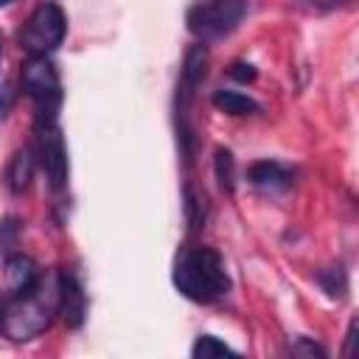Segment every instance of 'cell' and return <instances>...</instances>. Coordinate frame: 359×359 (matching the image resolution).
I'll return each instance as SVG.
<instances>
[{"mask_svg":"<svg viewBox=\"0 0 359 359\" xmlns=\"http://www.w3.org/2000/svg\"><path fill=\"white\" fill-rule=\"evenodd\" d=\"M59 314V275L36 278L20 294H8L0 303V331L14 342H28L50 328L53 317Z\"/></svg>","mask_w":359,"mask_h":359,"instance_id":"obj_1","label":"cell"},{"mask_svg":"<svg viewBox=\"0 0 359 359\" xmlns=\"http://www.w3.org/2000/svg\"><path fill=\"white\" fill-rule=\"evenodd\" d=\"M174 286L194 303H216L230 292V275L213 247H185L174 261Z\"/></svg>","mask_w":359,"mask_h":359,"instance_id":"obj_2","label":"cell"},{"mask_svg":"<svg viewBox=\"0 0 359 359\" xmlns=\"http://www.w3.org/2000/svg\"><path fill=\"white\" fill-rule=\"evenodd\" d=\"M247 11L250 0H196L185 14V25L199 42H216L230 36Z\"/></svg>","mask_w":359,"mask_h":359,"instance_id":"obj_3","label":"cell"},{"mask_svg":"<svg viewBox=\"0 0 359 359\" xmlns=\"http://www.w3.org/2000/svg\"><path fill=\"white\" fill-rule=\"evenodd\" d=\"M22 90L36 107V121H56L62 104V81L48 56H28L22 65Z\"/></svg>","mask_w":359,"mask_h":359,"instance_id":"obj_4","label":"cell"},{"mask_svg":"<svg viewBox=\"0 0 359 359\" xmlns=\"http://www.w3.org/2000/svg\"><path fill=\"white\" fill-rule=\"evenodd\" d=\"M65 31H67L65 11L56 3L45 0L31 11L25 28L20 31V45L28 56H48L50 50H56L62 45Z\"/></svg>","mask_w":359,"mask_h":359,"instance_id":"obj_5","label":"cell"},{"mask_svg":"<svg viewBox=\"0 0 359 359\" xmlns=\"http://www.w3.org/2000/svg\"><path fill=\"white\" fill-rule=\"evenodd\" d=\"M36 160L48 177L50 191H62L67 182V149L56 121H36Z\"/></svg>","mask_w":359,"mask_h":359,"instance_id":"obj_6","label":"cell"},{"mask_svg":"<svg viewBox=\"0 0 359 359\" xmlns=\"http://www.w3.org/2000/svg\"><path fill=\"white\" fill-rule=\"evenodd\" d=\"M208 73V48L202 42L191 45L188 53H185V62H182V70H180V87H177V104H180V115L188 109V101L194 95V90L202 84Z\"/></svg>","mask_w":359,"mask_h":359,"instance_id":"obj_7","label":"cell"},{"mask_svg":"<svg viewBox=\"0 0 359 359\" xmlns=\"http://www.w3.org/2000/svg\"><path fill=\"white\" fill-rule=\"evenodd\" d=\"M56 275H59V314L65 317V323L70 328H79L84 323V311H87L84 286H81L79 275L70 269H62Z\"/></svg>","mask_w":359,"mask_h":359,"instance_id":"obj_8","label":"cell"},{"mask_svg":"<svg viewBox=\"0 0 359 359\" xmlns=\"http://www.w3.org/2000/svg\"><path fill=\"white\" fill-rule=\"evenodd\" d=\"M247 180H250V185H255L264 194H283V191L292 188L294 171L289 165L278 163V160H258V163L250 165Z\"/></svg>","mask_w":359,"mask_h":359,"instance_id":"obj_9","label":"cell"},{"mask_svg":"<svg viewBox=\"0 0 359 359\" xmlns=\"http://www.w3.org/2000/svg\"><path fill=\"white\" fill-rule=\"evenodd\" d=\"M39 278V266L31 255L25 252H11L6 255L3 261V283H6V292L8 294H20L25 292L28 286H34Z\"/></svg>","mask_w":359,"mask_h":359,"instance_id":"obj_10","label":"cell"},{"mask_svg":"<svg viewBox=\"0 0 359 359\" xmlns=\"http://www.w3.org/2000/svg\"><path fill=\"white\" fill-rule=\"evenodd\" d=\"M34 165H36V157H34V149L25 146L20 149L11 163H8V171H6V182H8V191L11 194H22L34 177Z\"/></svg>","mask_w":359,"mask_h":359,"instance_id":"obj_11","label":"cell"},{"mask_svg":"<svg viewBox=\"0 0 359 359\" xmlns=\"http://www.w3.org/2000/svg\"><path fill=\"white\" fill-rule=\"evenodd\" d=\"M213 107H219L227 115H250V112L261 109L250 95H244L238 90H216L213 93Z\"/></svg>","mask_w":359,"mask_h":359,"instance_id":"obj_12","label":"cell"},{"mask_svg":"<svg viewBox=\"0 0 359 359\" xmlns=\"http://www.w3.org/2000/svg\"><path fill=\"white\" fill-rule=\"evenodd\" d=\"M205 216H208L205 196L188 185L185 188V219H188V230H199L205 224Z\"/></svg>","mask_w":359,"mask_h":359,"instance_id":"obj_13","label":"cell"},{"mask_svg":"<svg viewBox=\"0 0 359 359\" xmlns=\"http://www.w3.org/2000/svg\"><path fill=\"white\" fill-rule=\"evenodd\" d=\"M317 280H320V286L325 289L328 297H342L345 289H348V278H345V269H342L339 264H337V266H328V269H323V272H317Z\"/></svg>","mask_w":359,"mask_h":359,"instance_id":"obj_14","label":"cell"},{"mask_svg":"<svg viewBox=\"0 0 359 359\" xmlns=\"http://www.w3.org/2000/svg\"><path fill=\"white\" fill-rule=\"evenodd\" d=\"M216 180L227 194L236 188V160L227 149H216Z\"/></svg>","mask_w":359,"mask_h":359,"instance_id":"obj_15","label":"cell"},{"mask_svg":"<svg viewBox=\"0 0 359 359\" xmlns=\"http://www.w3.org/2000/svg\"><path fill=\"white\" fill-rule=\"evenodd\" d=\"M191 353H194L196 359H208V356H222V353H236V351H233L227 342H222V339H216V337H210V334H202V337L194 342Z\"/></svg>","mask_w":359,"mask_h":359,"instance_id":"obj_16","label":"cell"},{"mask_svg":"<svg viewBox=\"0 0 359 359\" xmlns=\"http://www.w3.org/2000/svg\"><path fill=\"white\" fill-rule=\"evenodd\" d=\"M289 351H292L294 356H320V359L328 356V351H325L323 345H317V342H311V339H306V337H297V339L289 345Z\"/></svg>","mask_w":359,"mask_h":359,"instance_id":"obj_17","label":"cell"},{"mask_svg":"<svg viewBox=\"0 0 359 359\" xmlns=\"http://www.w3.org/2000/svg\"><path fill=\"white\" fill-rule=\"evenodd\" d=\"M230 76H233L236 81L247 84V81H255V67H252V65H247V62H236V65L230 67Z\"/></svg>","mask_w":359,"mask_h":359,"instance_id":"obj_18","label":"cell"},{"mask_svg":"<svg viewBox=\"0 0 359 359\" xmlns=\"http://www.w3.org/2000/svg\"><path fill=\"white\" fill-rule=\"evenodd\" d=\"M11 104H14V90H11V84H3L0 87V121L8 115Z\"/></svg>","mask_w":359,"mask_h":359,"instance_id":"obj_19","label":"cell"},{"mask_svg":"<svg viewBox=\"0 0 359 359\" xmlns=\"http://www.w3.org/2000/svg\"><path fill=\"white\" fill-rule=\"evenodd\" d=\"M309 3H314V6H320V8H334V6H339V3H345V0H309Z\"/></svg>","mask_w":359,"mask_h":359,"instance_id":"obj_20","label":"cell"},{"mask_svg":"<svg viewBox=\"0 0 359 359\" xmlns=\"http://www.w3.org/2000/svg\"><path fill=\"white\" fill-rule=\"evenodd\" d=\"M8 3H14V0H0V8H3V6H8Z\"/></svg>","mask_w":359,"mask_h":359,"instance_id":"obj_21","label":"cell"},{"mask_svg":"<svg viewBox=\"0 0 359 359\" xmlns=\"http://www.w3.org/2000/svg\"><path fill=\"white\" fill-rule=\"evenodd\" d=\"M0 59H3V39H0Z\"/></svg>","mask_w":359,"mask_h":359,"instance_id":"obj_22","label":"cell"}]
</instances>
